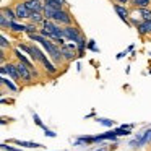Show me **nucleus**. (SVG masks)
<instances>
[{
	"label": "nucleus",
	"instance_id": "nucleus-3",
	"mask_svg": "<svg viewBox=\"0 0 151 151\" xmlns=\"http://www.w3.org/2000/svg\"><path fill=\"white\" fill-rule=\"evenodd\" d=\"M2 75H8L13 81L21 83V76H20V72H18V67L13 62H8V63L2 65Z\"/></svg>",
	"mask_w": 151,
	"mask_h": 151
},
{
	"label": "nucleus",
	"instance_id": "nucleus-22",
	"mask_svg": "<svg viewBox=\"0 0 151 151\" xmlns=\"http://www.w3.org/2000/svg\"><path fill=\"white\" fill-rule=\"evenodd\" d=\"M13 143L20 145V146H26V148H41L42 145L39 143H31V141H20V140H13Z\"/></svg>",
	"mask_w": 151,
	"mask_h": 151
},
{
	"label": "nucleus",
	"instance_id": "nucleus-14",
	"mask_svg": "<svg viewBox=\"0 0 151 151\" xmlns=\"http://www.w3.org/2000/svg\"><path fill=\"white\" fill-rule=\"evenodd\" d=\"M44 20H46V18H44V15L42 13H37V12H31L29 13V23H33V24H42L44 23Z\"/></svg>",
	"mask_w": 151,
	"mask_h": 151
},
{
	"label": "nucleus",
	"instance_id": "nucleus-19",
	"mask_svg": "<svg viewBox=\"0 0 151 151\" xmlns=\"http://www.w3.org/2000/svg\"><path fill=\"white\" fill-rule=\"evenodd\" d=\"M138 15L141 17V20H151V8H138Z\"/></svg>",
	"mask_w": 151,
	"mask_h": 151
},
{
	"label": "nucleus",
	"instance_id": "nucleus-20",
	"mask_svg": "<svg viewBox=\"0 0 151 151\" xmlns=\"http://www.w3.org/2000/svg\"><path fill=\"white\" fill-rule=\"evenodd\" d=\"M115 135L117 137H127V135H130V127H125V125H122V127L115 128Z\"/></svg>",
	"mask_w": 151,
	"mask_h": 151
},
{
	"label": "nucleus",
	"instance_id": "nucleus-11",
	"mask_svg": "<svg viewBox=\"0 0 151 151\" xmlns=\"http://www.w3.org/2000/svg\"><path fill=\"white\" fill-rule=\"evenodd\" d=\"M41 63H42V67H44V70H46V73L47 75H55L57 73V65H52L50 63V60L47 59V57H44L42 60H41Z\"/></svg>",
	"mask_w": 151,
	"mask_h": 151
},
{
	"label": "nucleus",
	"instance_id": "nucleus-4",
	"mask_svg": "<svg viewBox=\"0 0 151 151\" xmlns=\"http://www.w3.org/2000/svg\"><path fill=\"white\" fill-rule=\"evenodd\" d=\"M17 67H18V72H20V76H21V81H24L26 85H31L34 81V75H33V70L23 62H17Z\"/></svg>",
	"mask_w": 151,
	"mask_h": 151
},
{
	"label": "nucleus",
	"instance_id": "nucleus-18",
	"mask_svg": "<svg viewBox=\"0 0 151 151\" xmlns=\"http://www.w3.org/2000/svg\"><path fill=\"white\" fill-rule=\"evenodd\" d=\"M130 4L135 8H146L151 5V0H130Z\"/></svg>",
	"mask_w": 151,
	"mask_h": 151
},
{
	"label": "nucleus",
	"instance_id": "nucleus-31",
	"mask_svg": "<svg viewBox=\"0 0 151 151\" xmlns=\"http://www.w3.org/2000/svg\"><path fill=\"white\" fill-rule=\"evenodd\" d=\"M117 4H122V5H127V4H130V0H115Z\"/></svg>",
	"mask_w": 151,
	"mask_h": 151
},
{
	"label": "nucleus",
	"instance_id": "nucleus-23",
	"mask_svg": "<svg viewBox=\"0 0 151 151\" xmlns=\"http://www.w3.org/2000/svg\"><path fill=\"white\" fill-rule=\"evenodd\" d=\"M0 41H2V44H0V47H2V50H4V52H5L7 49H10V47H12V42H10V41H8L5 36H4V34L0 36Z\"/></svg>",
	"mask_w": 151,
	"mask_h": 151
},
{
	"label": "nucleus",
	"instance_id": "nucleus-27",
	"mask_svg": "<svg viewBox=\"0 0 151 151\" xmlns=\"http://www.w3.org/2000/svg\"><path fill=\"white\" fill-rule=\"evenodd\" d=\"M98 122L102 125H106V127H112V125H114V120H109V119H98Z\"/></svg>",
	"mask_w": 151,
	"mask_h": 151
},
{
	"label": "nucleus",
	"instance_id": "nucleus-9",
	"mask_svg": "<svg viewBox=\"0 0 151 151\" xmlns=\"http://www.w3.org/2000/svg\"><path fill=\"white\" fill-rule=\"evenodd\" d=\"M24 4L29 12H37V13L44 12V2H41V0H24Z\"/></svg>",
	"mask_w": 151,
	"mask_h": 151
},
{
	"label": "nucleus",
	"instance_id": "nucleus-1",
	"mask_svg": "<svg viewBox=\"0 0 151 151\" xmlns=\"http://www.w3.org/2000/svg\"><path fill=\"white\" fill-rule=\"evenodd\" d=\"M63 37L76 44V42H78V41L83 37V34H81V29H80L78 26L67 24V26H63Z\"/></svg>",
	"mask_w": 151,
	"mask_h": 151
},
{
	"label": "nucleus",
	"instance_id": "nucleus-29",
	"mask_svg": "<svg viewBox=\"0 0 151 151\" xmlns=\"http://www.w3.org/2000/svg\"><path fill=\"white\" fill-rule=\"evenodd\" d=\"M88 47H89V49H91V50H96V52H98V49H96V47H94V41H89Z\"/></svg>",
	"mask_w": 151,
	"mask_h": 151
},
{
	"label": "nucleus",
	"instance_id": "nucleus-7",
	"mask_svg": "<svg viewBox=\"0 0 151 151\" xmlns=\"http://www.w3.org/2000/svg\"><path fill=\"white\" fill-rule=\"evenodd\" d=\"M114 10H115V13L120 17L122 21H125L127 24H132V23H130V10H128L125 5H122V4H114Z\"/></svg>",
	"mask_w": 151,
	"mask_h": 151
},
{
	"label": "nucleus",
	"instance_id": "nucleus-2",
	"mask_svg": "<svg viewBox=\"0 0 151 151\" xmlns=\"http://www.w3.org/2000/svg\"><path fill=\"white\" fill-rule=\"evenodd\" d=\"M60 49H62V55H63V59H65L67 63L73 62L76 57H80L78 49H76V44H75V42H72V44H63V46H60Z\"/></svg>",
	"mask_w": 151,
	"mask_h": 151
},
{
	"label": "nucleus",
	"instance_id": "nucleus-26",
	"mask_svg": "<svg viewBox=\"0 0 151 151\" xmlns=\"http://www.w3.org/2000/svg\"><path fill=\"white\" fill-rule=\"evenodd\" d=\"M8 24H10V20L2 15V17H0V26H2V29H8Z\"/></svg>",
	"mask_w": 151,
	"mask_h": 151
},
{
	"label": "nucleus",
	"instance_id": "nucleus-16",
	"mask_svg": "<svg viewBox=\"0 0 151 151\" xmlns=\"http://www.w3.org/2000/svg\"><path fill=\"white\" fill-rule=\"evenodd\" d=\"M8 29L13 31V33H23V31H26V24L17 23V21H10V24H8Z\"/></svg>",
	"mask_w": 151,
	"mask_h": 151
},
{
	"label": "nucleus",
	"instance_id": "nucleus-13",
	"mask_svg": "<svg viewBox=\"0 0 151 151\" xmlns=\"http://www.w3.org/2000/svg\"><path fill=\"white\" fill-rule=\"evenodd\" d=\"M2 15H4V17H7L10 21H18V17H17V12H15V8L2 7Z\"/></svg>",
	"mask_w": 151,
	"mask_h": 151
},
{
	"label": "nucleus",
	"instance_id": "nucleus-8",
	"mask_svg": "<svg viewBox=\"0 0 151 151\" xmlns=\"http://www.w3.org/2000/svg\"><path fill=\"white\" fill-rule=\"evenodd\" d=\"M28 55L31 57V60H33L34 63H41V60L46 57V55H44V52H42V50H41L34 42L29 44V52H28Z\"/></svg>",
	"mask_w": 151,
	"mask_h": 151
},
{
	"label": "nucleus",
	"instance_id": "nucleus-28",
	"mask_svg": "<svg viewBox=\"0 0 151 151\" xmlns=\"http://www.w3.org/2000/svg\"><path fill=\"white\" fill-rule=\"evenodd\" d=\"M44 132H46V135H47V137H52V138H54V137H55V133H54V132H52V130H47V128H46V127H44Z\"/></svg>",
	"mask_w": 151,
	"mask_h": 151
},
{
	"label": "nucleus",
	"instance_id": "nucleus-21",
	"mask_svg": "<svg viewBox=\"0 0 151 151\" xmlns=\"http://www.w3.org/2000/svg\"><path fill=\"white\" fill-rule=\"evenodd\" d=\"M76 49H78L80 57H81L83 54H85V49H86V37H85V36H83L81 39H80L78 42H76Z\"/></svg>",
	"mask_w": 151,
	"mask_h": 151
},
{
	"label": "nucleus",
	"instance_id": "nucleus-24",
	"mask_svg": "<svg viewBox=\"0 0 151 151\" xmlns=\"http://www.w3.org/2000/svg\"><path fill=\"white\" fill-rule=\"evenodd\" d=\"M26 33H28V34H33V33H39V29H37V24L28 23V24H26Z\"/></svg>",
	"mask_w": 151,
	"mask_h": 151
},
{
	"label": "nucleus",
	"instance_id": "nucleus-32",
	"mask_svg": "<svg viewBox=\"0 0 151 151\" xmlns=\"http://www.w3.org/2000/svg\"><path fill=\"white\" fill-rule=\"evenodd\" d=\"M4 150H8V151H18V150H15V148H12V146H5V145H4Z\"/></svg>",
	"mask_w": 151,
	"mask_h": 151
},
{
	"label": "nucleus",
	"instance_id": "nucleus-15",
	"mask_svg": "<svg viewBox=\"0 0 151 151\" xmlns=\"http://www.w3.org/2000/svg\"><path fill=\"white\" fill-rule=\"evenodd\" d=\"M44 5H49V7H52V8L60 10V8H65L67 2L65 0H44Z\"/></svg>",
	"mask_w": 151,
	"mask_h": 151
},
{
	"label": "nucleus",
	"instance_id": "nucleus-10",
	"mask_svg": "<svg viewBox=\"0 0 151 151\" xmlns=\"http://www.w3.org/2000/svg\"><path fill=\"white\" fill-rule=\"evenodd\" d=\"M137 31L140 36H146V34H151V20H141L137 26Z\"/></svg>",
	"mask_w": 151,
	"mask_h": 151
},
{
	"label": "nucleus",
	"instance_id": "nucleus-5",
	"mask_svg": "<svg viewBox=\"0 0 151 151\" xmlns=\"http://www.w3.org/2000/svg\"><path fill=\"white\" fill-rule=\"evenodd\" d=\"M54 21L62 24V26H67V24H73V17L70 15V12L67 10V8H60V10L55 12Z\"/></svg>",
	"mask_w": 151,
	"mask_h": 151
},
{
	"label": "nucleus",
	"instance_id": "nucleus-6",
	"mask_svg": "<svg viewBox=\"0 0 151 151\" xmlns=\"http://www.w3.org/2000/svg\"><path fill=\"white\" fill-rule=\"evenodd\" d=\"M15 12H17V17H18V20H29V13L31 12L28 10V7H26V4H24V0L23 2H17V4H15Z\"/></svg>",
	"mask_w": 151,
	"mask_h": 151
},
{
	"label": "nucleus",
	"instance_id": "nucleus-12",
	"mask_svg": "<svg viewBox=\"0 0 151 151\" xmlns=\"http://www.w3.org/2000/svg\"><path fill=\"white\" fill-rule=\"evenodd\" d=\"M13 55H15V57H17V60H18V62H23V63H26V65H28V67H29V68H31V70H33V68H34V65H33V62H31V60H29V59H26V55H23V54H21V50H20V49H18V47H17V49H13Z\"/></svg>",
	"mask_w": 151,
	"mask_h": 151
},
{
	"label": "nucleus",
	"instance_id": "nucleus-25",
	"mask_svg": "<svg viewBox=\"0 0 151 151\" xmlns=\"http://www.w3.org/2000/svg\"><path fill=\"white\" fill-rule=\"evenodd\" d=\"M2 83H4L5 86H8V89H10V91H17V86H15L13 83L10 81V80L5 78V75H4V78H2Z\"/></svg>",
	"mask_w": 151,
	"mask_h": 151
},
{
	"label": "nucleus",
	"instance_id": "nucleus-33",
	"mask_svg": "<svg viewBox=\"0 0 151 151\" xmlns=\"http://www.w3.org/2000/svg\"><path fill=\"white\" fill-rule=\"evenodd\" d=\"M96 151H104V150H96Z\"/></svg>",
	"mask_w": 151,
	"mask_h": 151
},
{
	"label": "nucleus",
	"instance_id": "nucleus-17",
	"mask_svg": "<svg viewBox=\"0 0 151 151\" xmlns=\"http://www.w3.org/2000/svg\"><path fill=\"white\" fill-rule=\"evenodd\" d=\"M55 12H57V8H52V7H49V5H44L42 15H44V18H46V20H54Z\"/></svg>",
	"mask_w": 151,
	"mask_h": 151
},
{
	"label": "nucleus",
	"instance_id": "nucleus-30",
	"mask_svg": "<svg viewBox=\"0 0 151 151\" xmlns=\"http://www.w3.org/2000/svg\"><path fill=\"white\" fill-rule=\"evenodd\" d=\"M34 120H36V124H37V125H39V127H42V128H44V125H42V122H41V120H39V117H37V115H36V114H34Z\"/></svg>",
	"mask_w": 151,
	"mask_h": 151
}]
</instances>
